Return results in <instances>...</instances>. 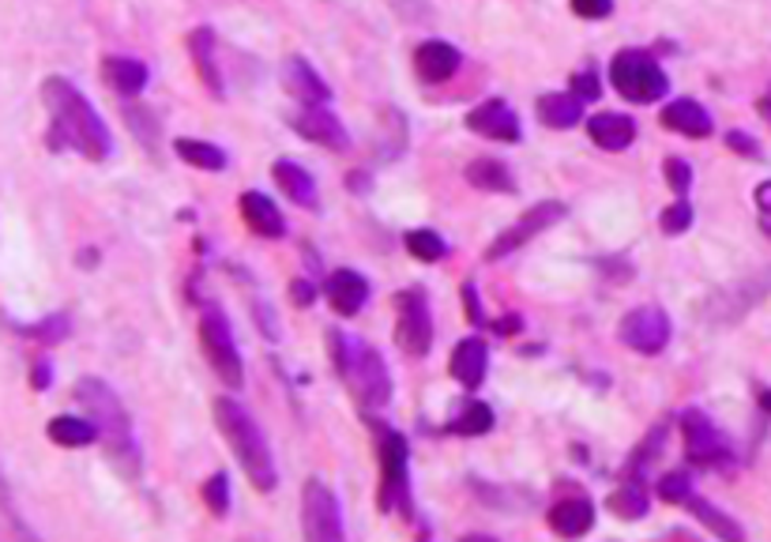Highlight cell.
I'll return each mask as SVG.
<instances>
[{"mask_svg":"<svg viewBox=\"0 0 771 542\" xmlns=\"http://www.w3.org/2000/svg\"><path fill=\"white\" fill-rule=\"evenodd\" d=\"M41 102L49 109V148L54 151H80L91 163H102L114 151V136H109L106 121L98 117V109L83 98V91L64 75H49L41 83Z\"/></svg>","mask_w":771,"mask_h":542,"instance_id":"obj_1","label":"cell"},{"mask_svg":"<svg viewBox=\"0 0 771 542\" xmlns=\"http://www.w3.org/2000/svg\"><path fill=\"white\" fill-rule=\"evenodd\" d=\"M75 400L87 411V419L98 426V437L106 440L109 460L117 463L124 474H140V440L132 434V419L124 411V403L117 400V392L98 377H83L75 385Z\"/></svg>","mask_w":771,"mask_h":542,"instance_id":"obj_2","label":"cell"},{"mask_svg":"<svg viewBox=\"0 0 771 542\" xmlns=\"http://www.w3.org/2000/svg\"><path fill=\"white\" fill-rule=\"evenodd\" d=\"M328 346H332L339 377L351 385L361 406H384L392 400V377H388V366L377 346L361 343V339H346L343 332H328Z\"/></svg>","mask_w":771,"mask_h":542,"instance_id":"obj_3","label":"cell"},{"mask_svg":"<svg viewBox=\"0 0 771 542\" xmlns=\"http://www.w3.org/2000/svg\"><path fill=\"white\" fill-rule=\"evenodd\" d=\"M215 422L223 429V437L230 440V448L241 460L245 474L257 490H275L278 474H275V460H271V448H268V437L260 434L257 419L245 411L237 400H215Z\"/></svg>","mask_w":771,"mask_h":542,"instance_id":"obj_4","label":"cell"},{"mask_svg":"<svg viewBox=\"0 0 771 542\" xmlns=\"http://www.w3.org/2000/svg\"><path fill=\"white\" fill-rule=\"evenodd\" d=\"M609 83L629 102H640V106L659 102L671 91L666 72L659 68L655 57L643 54V49H621V54L614 57V64H609Z\"/></svg>","mask_w":771,"mask_h":542,"instance_id":"obj_5","label":"cell"},{"mask_svg":"<svg viewBox=\"0 0 771 542\" xmlns=\"http://www.w3.org/2000/svg\"><path fill=\"white\" fill-rule=\"evenodd\" d=\"M200 343H203V354H207L211 369L218 373L226 388H241L245 380V369H241V354H237V343H234V328L226 320L223 305L218 302H207L200 313Z\"/></svg>","mask_w":771,"mask_h":542,"instance_id":"obj_6","label":"cell"},{"mask_svg":"<svg viewBox=\"0 0 771 542\" xmlns=\"http://www.w3.org/2000/svg\"><path fill=\"white\" fill-rule=\"evenodd\" d=\"M380 448V512H411V482H406V460H411V445L395 429H377Z\"/></svg>","mask_w":771,"mask_h":542,"instance_id":"obj_7","label":"cell"},{"mask_svg":"<svg viewBox=\"0 0 771 542\" xmlns=\"http://www.w3.org/2000/svg\"><path fill=\"white\" fill-rule=\"evenodd\" d=\"M681 429H685V452H689V460L697 463V468L726 471L734 463L731 445H726V437L719 434L715 422H711L704 411L689 406V411L681 414Z\"/></svg>","mask_w":771,"mask_h":542,"instance_id":"obj_8","label":"cell"},{"mask_svg":"<svg viewBox=\"0 0 771 542\" xmlns=\"http://www.w3.org/2000/svg\"><path fill=\"white\" fill-rule=\"evenodd\" d=\"M395 343L411 358H422L434 346V317H429V305L418 291H403L395 298Z\"/></svg>","mask_w":771,"mask_h":542,"instance_id":"obj_9","label":"cell"},{"mask_svg":"<svg viewBox=\"0 0 771 542\" xmlns=\"http://www.w3.org/2000/svg\"><path fill=\"white\" fill-rule=\"evenodd\" d=\"M301 508H305V539L309 542H339L343 539V516H339V502L320 479L305 482Z\"/></svg>","mask_w":771,"mask_h":542,"instance_id":"obj_10","label":"cell"},{"mask_svg":"<svg viewBox=\"0 0 771 542\" xmlns=\"http://www.w3.org/2000/svg\"><path fill=\"white\" fill-rule=\"evenodd\" d=\"M565 219V203H557V200H546V203H538V208H531V211H523L520 219H515L508 231L497 234V241L486 249V260H501L508 257V252H515L520 245H527L531 237H538L542 231H549L554 223H561Z\"/></svg>","mask_w":771,"mask_h":542,"instance_id":"obj_11","label":"cell"},{"mask_svg":"<svg viewBox=\"0 0 771 542\" xmlns=\"http://www.w3.org/2000/svg\"><path fill=\"white\" fill-rule=\"evenodd\" d=\"M671 317L659 305H640L621 320V343L640 354H659L671 343Z\"/></svg>","mask_w":771,"mask_h":542,"instance_id":"obj_12","label":"cell"},{"mask_svg":"<svg viewBox=\"0 0 771 542\" xmlns=\"http://www.w3.org/2000/svg\"><path fill=\"white\" fill-rule=\"evenodd\" d=\"M290 129L328 151H351V136H346L343 121L335 114H328L324 106H305L301 114H294Z\"/></svg>","mask_w":771,"mask_h":542,"instance_id":"obj_13","label":"cell"},{"mask_svg":"<svg viewBox=\"0 0 771 542\" xmlns=\"http://www.w3.org/2000/svg\"><path fill=\"white\" fill-rule=\"evenodd\" d=\"M467 129L486 136L497 143H515L520 140V121H515V109L501 98H489L482 106H474L467 114Z\"/></svg>","mask_w":771,"mask_h":542,"instance_id":"obj_14","label":"cell"},{"mask_svg":"<svg viewBox=\"0 0 771 542\" xmlns=\"http://www.w3.org/2000/svg\"><path fill=\"white\" fill-rule=\"evenodd\" d=\"M324 294L339 317H354V313H361V305L369 302V283L358 275V271L339 268L324 279Z\"/></svg>","mask_w":771,"mask_h":542,"instance_id":"obj_15","label":"cell"},{"mask_svg":"<svg viewBox=\"0 0 771 542\" xmlns=\"http://www.w3.org/2000/svg\"><path fill=\"white\" fill-rule=\"evenodd\" d=\"M460 61H463L460 49L448 46V42H422V46L414 49V72L426 83L452 80V75L460 72Z\"/></svg>","mask_w":771,"mask_h":542,"instance_id":"obj_16","label":"cell"},{"mask_svg":"<svg viewBox=\"0 0 771 542\" xmlns=\"http://www.w3.org/2000/svg\"><path fill=\"white\" fill-rule=\"evenodd\" d=\"M283 87L290 91V95L298 98V102H305V106H328V98H332L328 83L320 80L317 72H312V64L305 61V57H286Z\"/></svg>","mask_w":771,"mask_h":542,"instance_id":"obj_17","label":"cell"},{"mask_svg":"<svg viewBox=\"0 0 771 542\" xmlns=\"http://www.w3.org/2000/svg\"><path fill=\"white\" fill-rule=\"evenodd\" d=\"M663 125L677 136H689V140H704V136H711V114L692 98H674L671 106L663 109Z\"/></svg>","mask_w":771,"mask_h":542,"instance_id":"obj_18","label":"cell"},{"mask_svg":"<svg viewBox=\"0 0 771 542\" xmlns=\"http://www.w3.org/2000/svg\"><path fill=\"white\" fill-rule=\"evenodd\" d=\"M486 369H489V351H486V343H482L478 335L455 343V351H452V377L460 380L463 388H478L482 380H486Z\"/></svg>","mask_w":771,"mask_h":542,"instance_id":"obj_19","label":"cell"},{"mask_svg":"<svg viewBox=\"0 0 771 542\" xmlns=\"http://www.w3.org/2000/svg\"><path fill=\"white\" fill-rule=\"evenodd\" d=\"M591 523H595V505L588 497H565L549 508V528L565 539H576V535H588Z\"/></svg>","mask_w":771,"mask_h":542,"instance_id":"obj_20","label":"cell"},{"mask_svg":"<svg viewBox=\"0 0 771 542\" xmlns=\"http://www.w3.org/2000/svg\"><path fill=\"white\" fill-rule=\"evenodd\" d=\"M588 136L603 151H625L632 140H637V121L625 114H595V117H588Z\"/></svg>","mask_w":771,"mask_h":542,"instance_id":"obj_21","label":"cell"},{"mask_svg":"<svg viewBox=\"0 0 771 542\" xmlns=\"http://www.w3.org/2000/svg\"><path fill=\"white\" fill-rule=\"evenodd\" d=\"M241 219L252 234L260 237H283L286 234V223H283V211L271 203L264 192H245L241 197Z\"/></svg>","mask_w":771,"mask_h":542,"instance_id":"obj_22","label":"cell"},{"mask_svg":"<svg viewBox=\"0 0 771 542\" xmlns=\"http://www.w3.org/2000/svg\"><path fill=\"white\" fill-rule=\"evenodd\" d=\"M535 109H538V121L549 125V129H572V125L583 117V98L554 91V95H542L535 102Z\"/></svg>","mask_w":771,"mask_h":542,"instance_id":"obj_23","label":"cell"},{"mask_svg":"<svg viewBox=\"0 0 771 542\" xmlns=\"http://www.w3.org/2000/svg\"><path fill=\"white\" fill-rule=\"evenodd\" d=\"M275 181L294 203H301V208H317V181H312V174L305 166L290 163V158H278Z\"/></svg>","mask_w":771,"mask_h":542,"instance_id":"obj_24","label":"cell"},{"mask_svg":"<svg viewBox=\"0 0 771 542\" xmlns=\"http://www.w3.org/2000/svg\"><path fill=\"white\" fill-rule=\"evenodd\" d=\"M102 75H106L109 87L121 91V95H140V91L147 87V64L135 61V57H106Z\"/></svg>","mask_w":771,"mask_h":542,"instance_id":"obj_25","label":"cell"},{"mask_svg":"<svg viewBox=\"0 0 771 542\" xmlns=\"http://www.w3.org/2000/svg\"><path fill=\"white\" fill-rule=\"evenodd\" d=\"M189 49H192V57H197L200 80L207 83L211 95L223 98L226 87H223V75H218V64H215V34H211L207 27H197L192 31V38H189Z\"/></svg>","mask_w":771,"mask_h":542,"instance_id":"obj_26","label":"cell"},{"mask_svg":"<svg viewBox=\"0 0 771 542\" xmlns=\"http://www.w3.org/2000/svg\"><path fill=\"white\" fill-rule=\"evenodd\" d=\"M46 434H49L54 445H61V448H83V445H91V440H98V426L91 419L57 414V419H49Z\"/></svg>","mask_w":771,"mask_h":542,"instance_id":"obj_27","label":"cell"},{"mask_svg":"<svg viewBox=\"0 0 771 542\" xmlns=\"http://www.w3.org/2000/svg\"><path fill=\"white\" fill-rule=\"evenodd\" d=\"M467 181L474 189H486V192H515V181H512V169L497 158H478V163H467Z\"/></svg>","mask_w":771,"mask_h":542,"instance_id":"obj_28","label":"cell"},{"mask_svg":"<svg viewBox=\"0 0 771 542\" xmlns=\"http://www.w3.org/2000/svg\"><path fill=\"white\" fill-rule=\"evenodd\" d=\"M685 508H689V512L697 516V520L704 523L708 531H715L719 539H731V542H738V539L745 535V531L738 528V523L731 520V516H726V512H719V508L711 505V502H704V497L689 494V497H685Z\"/></svg>","mask_w":771,"mask_h":542,"instance_id":"obj_29","label":"cell"},{"mask_svg":"<svg viewBox=\"0 0 771 542\" xmlns=\"http://www.w3.org/2000/svg\"><path fill=\"white\" fill-rule=\"evenodd\" d=\"M174 151L177 158H185V163L197 169H226V151L207 140H177Z\"/></svg>","mask_w":771,"mask_h":542,"instance_id":"obj_30","label":"cell"},{"mask_svg":"<svg viewBox=\"0 0 771 542\" xmlns=\"http://www.w3.org/2000/svg\"><path fill=\"white\" fill-rule=\"evenodd\" d=\"M609 512L621 516V520H640L643 512H648V494H643L640 482H625L617 494H609Z\"/></svg>","mask_w":771,"mask_h":542,"instance_id":"obj_31","label":"cell"},{"mask_svg":"<svg viewBox=\"0 0 771 542\" xmlns=\"http://www.w3.org/2000/svg\"><path fill=\"white\" fill-rule=\"evenodd\" d=\"M452 434H463V437H478V434H489V429H494V411H489L486 403H467L463 406L460 414H455V422L452 426Z\"/></svg>","mask_w":771,"mask_h":542,"instance_id":"obj_32","label":"cell"},{"mask_svg":"<svg viewBox=\"0 0 771 542\" xmlns=\"http://www.w3.org/2000/svg\"><path fill=\"white\" fill-rule=\"evenodd\" d=\"M406 249H411V257L426 260V264H437V260H444L448 245L437 231H411L406 234Z\"/></svg>","mask_w":771,"mask_h":542,"instance_id":"obj_33","label":"cell"},{"mask_svg":"<svg viewBox=\"0 0 771 542\" xmlns=\"http://www.w3.org/2000/svg\"><path fill=\"white\" fill-rule=\"evenodd\" d=\"M68 328H72V320H68L64 313H54V317L38 320V325H23L20 335L38 339V343H61V339L68 335Z\"/></svg>","mask_w":771,"mask_h":542,"instance_id":"obj_34","label":"cell"},{"mask_svg":"<svg viewBox=\"0 0 771 542\" xmlns=\"http://www.w3.org/2000/svg\"><path fill=\"white\" fill-rule=\"evenodd\" d=\"M203 502L215 516H226L230 512V479L226 474H215L211 482H203Z\"/></svg>","mask_w":771,"mask_h":542,"instance_id":"obj_35","label":"cell"},{"mask_svg":"<svg viewBox=\"0 0 771 542\" xmlns=\"http://www.w3.org/2000/svg\"><path fill=\"white\" fill-rule=\"evenodd\" d=\"M659 497H663V502H674V505H685V497L692 494V479L685 471H671V474H663V479H659Z\"/></svg>","mask_w":771,"mask_h":542,"instance_id":"obj_36","label":"cell"},{"mask_svg":"<svg viewBox=\"0 0 771 542\" xmlns=\"http://www.w3.org/2000/svg\"><path fill=\"white\" fill-rule=\"evenodd\" d=\"M666 181H671V189L677 192V197H685V192L692 189V169L685 158H666Z\"/></svg>","mask_w":771,"mask_h":542,"instance_id":"obj_37","label":"cell"},{"mask_svg":"<svg viewBox=\"0 0 771 542\" xmlns=\"http://www.w3.org/2000/svg\"><path fill=\"white\" fill-rule=\"evenodd\" d=\"M0 516H4V520L12 523V528L20 531V535H31V528L20 520V508H15V502H12V486H8L4 471H0Z\"/></svg>","mask_w":771,"mask_h":542,"instance_id":"obj_38","label":"cell"},{"mask_svg":"<svg viewBox=\"0 0 771 542\" xmlns=\"http://www.w3.org/2000/svg\"><path fill=\"white\" fill-rule=\"evenodd\" d=\"M659 223H663V231H666V234H681V231H689V226H692V208H689V203H674V208H666V211H663V219H659Z\"/></svg>","mask_w":771,"mask_h":542,"instance_id":"obj_39","label":"cell"},{"mask_svg":"<svg viewBox=\"0 0 771 542\" xmlns=\"http://www.w3.org/2000/svg\"><path fill=\"white\" fill-rule=\"evenodd\" d=\"M572 12L580 20H606L614 12V0H572Z\"/></svg>","mask_w":771,"mask_h":542,"instance_id":"obj_40","label":"cell"},{"mask_svg":"<svg viewBox=\"0 0 771 542\" xmlns=\"http://www.w3.org/2000/svg\"><path fill=\"white\" fill-rule=\"evenodd\" d=\"M726 148H734L738 155H749V158H760V143L745 132H726Z\"/></svg>","mask_w":771,"mask_h":542,"instance_id":"obj_41","label":"cell"},{"mask_svg":"<svg viewBox=\"0 0 771 542\" xmlns=\"http://www.w3.org/2000/svg\"><path fill=\"white\" fill-rule=\"evenodd\" d=\"M572 87H576V95H580V98H598V95H603V83H598L595 72H580L572 80Z\"/></svg>","mask_w":771,"mask_h":542,"instance_id":"obj_42","label":"cell"},{"mask_svg":"<svg viewBox=\"0 0 771 542\" xmlns=\"http://www.w3.org/2000/svg\"><path fill=\"white\" fill-rule=\"evenodd\" d=\"M49 380H54V369H49L46 358H38V362H34V369H31V385L41 392V388H49Z\"/></svg>","mask_w":771,"mask_h":542,"instance_id":"obj_43","label":"cell"},{"mask_svg":"<svg viewBox=\"0 0 771 542\" xmlns=\"http://www.w3.org/2000/svg\"><path fill=\"white\" fill-rule=\"evenodd\" d=\"M312 294H317V291H312L309 279H294V283H290V298L298 302V305H312Z\"/></svg>","mask_w":771,"mask_h":542,"instance_id":"obj_44","label":"cell"},{"mask_svg":"<svg viewBox=\"0 0 771 542\" xmlns=\"http://www.w3.org/2000/svg\"><path fill=\"white\" fill-rule=\"evenodd\" d=\"M463 298H467V317H471V325H482V309H478V298H474V286H471V283L463 286Z\"/></svg>","mask_w":771,"mask_h":542,"instance_id":"obj_45","label":"cell"},{"mask_svg":"<svg viewBox=\"0 0 771 542\" xmlns=\"http://www.w3.org/2000/svg\"><path fill=\"white\" fill-rule=\"evenodd\" d=\"M757 208L764 211V215H771V181H764L757 189Z\"/></svg>","mask_w":771,"mask_h":542,"instance_id":"obj_46","label":"cell"},{"mask_svg":"<svg viewBox=\"0 0 771 542\" xmlns=\"http://www.w3.org/2000/svg\"><path fill=\"white\" fill-rule=\"evenodd\" d=\"M760 114H764V121L771 125V91H768L764 98H760Z\"/></svg>","mask_w":771,"mask_h":542,"instance_id":"obj_47","label":"cell"},{"mask_svg":"<svg viewBox=\"0 0 771 542\" xmlns=\"http://www.w3.org/2000/svg\"><path fill=\"white\" fill-rule=\"evenodd\" d=\"M760 406H764V411H771V388H764V392H760Z\"/></svg>","mask_w":771,"mask_h":542,"instance_id":"obj_48","label":"cell"},{"mask_svg":"<svg viewBox=\"0 0 771 542\" xmlns=\"http://www.w3.org/2000/svg\"><path fill=\"white\" fill-rule=\"evenodd\" d=\"M764 231H768V234H771V223H764Z\"/></svg>","mask_w":771,"mask_h":542,"instance_id":"obj_49","label":"cell"}]
</instances>
